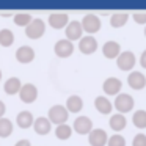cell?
<instances>
[{
	"label": "cell",
	"mask_w": 146,
	"mask_h": 146,
	"mask_svg": "<svg viewBox=\"0 0 146 146\" xmlns=\"http://www.w3.org/2000/svg\"><path fill=\"white\" fill-rule=\"evenodd\" d=\"M68 116H69V110L66 108V105L55 104V105H52V107L49 108V119H50L52 123H55L57 126L66 123Z\"/></svg>",
	"instance_id": "1"
},
{
	"label": "cell",
	"mask_w": 146,
	"mask_h": 146,
	"mask_svg": "<svg viewBox=\"0 0 146 146\" xmlns=\"http://www.w3.org/2000/svg\"><path fill=\"white\" fill-rule=\"evenodd\" d=\"M133 104H135L133 98L130 94H127V93H119V94L115 98V102H113V105L118 110V113H123V115L132 110Z\"/></svg>",
	"instance_id": "2"
},
{
	"label": "cell",
	"mask_w": 146,
	"mask_h": 146,
	"mask_svg": "<svg viewBox=\"0 0 146 146\" xmlns=\"http://www.w3.org/2000/svg\"><path fill=\"white\" fill-rule=\"evenodd\" d=\"M46 32V22L39 17H33V21L25 27V35L32 39H38Z\"/></svg>",
	"instance_id": "3"
},
{
	"label": "cell",
	"mask_w": 146,
	"mask_h": 146,
	"mask_svg": "<svg viewBox=\"0 0 146 146\" xmlns=\"http://www.w3.org/2000/svg\"><path fill=\"white\" fill-rule=\"evenodd\" d=\"M82 27H83V32L85 33L93 35V33L101 30V19L94 13H86L82 19Z\"/></svg>",
	"instance_id": "4"
},
{
	"label": "cell",
	"mask_w": 146,
	"mask_h": 146,
	"mask_svg": "<svg viewBox=\"0 0 146 146\" xmlns=\"http://www.w3.org/2000/svg\"><path fill=\"white\" fill-rule=\"evenodd\" d=\"M54 52H55V55L60 57V58H68L69 55H72V52H74L72 41H69L68 38L58 39L54 46Z\"/></svg>",
	"instance_id": "5"
},
{
	"label": "cell",
	"mask_w": 146,
	"mask_h": 146,
	"mask_svg": "<svg viewBox=\"0 0 146 146\" xmlns=\"http://www.w3.org/2000/svg\"><path fill=\"white\" fill-rule=\"evenodd\" d=\"M64 35L69 41H76V39H82L83 38V27L80 21H71L68 24V27L64 29Z\"/></svg>",
	"instance_id": "6"
},
{
	"label": "cell",
	"mask_w": 146,
	"mask_h": 146,
	"mask_svg": "<svg viewBox=\"0 0 146 146\" xmlns=\"http://www.w3.org/2000/svg\"><path fill=\"white\" fill-rule=\"evenodd\" d=\"M19 98L22 102H25V104H32V102L36 101V98H38V88H36V85H33V83H24L22 88H21L19 91Z\"/></svg>",
	"instance_id": "7"
},
{
	"label": "cell",
	"mask_w": 146,
	"mask_h": 146,
	"mask_svg": "<svg viewBox=\"0 0 146 146\" xmlns=\"http://www.w3.org/2000/svg\"><path fill=\"white\" fill-rule=\"evenodd\" d=\"M116 64L121 71H130L135 66V54L130 50H123L121 55L116 58Z\"/></svg>",
	"instance_id": "8"
},
{
	"label": "cell",
	"mask_w": 146,
	"mask_h": 146,
	"mask_svg": "<svg viewBox=\"0 0 146 146\" xmlns=\"http://www.w3.org/2000/svg\"><path fill=\"white\" fill-rule=\"evenodd\" d=\"M79 50L85 55L94 54L98 50V39L93 35H85L82 39L79 41Z\"/></svg>",
	"instance_id": "9"
},
{
	"label": "cell",
	"mask_w": 146,
	"mask_h": 146,
	"mask_svg": "<svg viewBox=\"0 0 146 146\" xmlns=\"http://www.w3.org/2000/svg\"><path fill=\"white\" fill-rule=\"evenodd\" d=\"M74 130L80 135H86V133L90 135V132L93 130V121L85 115H80L74 121Z\"/></svg>",
	"instance_id": "10"
},
{
	"label": "cell",
	"mask_w": 146,
	"mask_h": 146,
	"mask_svg": "<svg viewBox=\"0 0 146 146\" xmlns=\"http://www.w3.org/2000/svg\"><path fill=\"white\" fill-rule=\"evenodd\" d=\"M47 22L50 24V27L54 29H66L68 24L71 22L68 13H61V11H57V13H50L47 17Z\"/></svg>",
	"instance_id": "11"
},
{
	"label": "cell",
	"mask_w": 146,
	"mask_h": 146,
	"mask_svg": "<svg viewBox=\"0 0 146 146\" xmlns=\"http://www.w3.org/2000/svg\"><path fill=\"white\" fill-rule=\"evenodd\" d=\"M108 133L104 129H93L88 135V141L91 146H105V143H108Z\"/></svg>",
	"instance_id": "12"
},
{
	"label": "cell",
	"mask_w": 146,
	"mask_h": 146,
	"mask_svg": "<svg viewBox=\"0 0 146 146\" xmlns=\"http://www.w3.org/2000/svg\"><path fill=\"white\" fill-rule=\"evenodd\" d=\"M121 86H123V83H121V80L118 77H108L102 83V88H104L105 94L108 96H118L121 91Z\"/></svg>",
	"instance_id": "13"
},
{
	"label": "cell",
	"mask_w": 146,
	"mask_h": 146,
	"mask_svg": "<svg viewBox=\"0 0 146 146\" xmlns=\"http://www.w3.org/2000/svg\"><path fill=\"white\" fill-rule=\"evenodd\" d=\"M127 83L133 90H141L146 86V76L140 71H133L127 76Z\"/></svg>",
	"instance_id": "14"
},
{
	"label": "cell",
	"mask_w": 146,
	"mask_h": 146,
	"mask_svg": "<svg viewBox=\"0 0 146 146\" xmlns=\"http://www.w3.org/2000/svg\"><path fill=\"white\" fill-rule=\"evenodd\" d=\"M102 54H104V57H107V58H118L121 55V46H119V42L113 41V39L105 41L104 46H102Z\"/></svg>",
	"instance_id": "15"
},
{
	"label": "cell",
	"mask_w": 146,
	"mask_h": 146,
	"mask_svg": "<svg viewBox=\"0 0 146 146\" xmlns=\"http://www.w3.org/2000/svg\"><path fill=\"white\" fill-rule=\"evenodd\" d=\"M16 60L19 63H32L35 60V49L30 46H21L16 50Z\"/></svg>",
	"instance_id": "16"
},
{
	"label": "cell",
	"mask_w": 146,
	"mask_h": 146,
	"mask_svg": "<svg viewBox=\"0 0 146 146\" xmlns=\"http://www.w3.org/2000/svg\"><path fill=\"white\" fill-rule=\"evenodd\" d=\"M33 129H35V132L39 133V135H47L52 129V121L49 119V116H38L35 119Z\"/></svg>",
	"instance_id": "17"
},
{
	"label": "cell",
	"mask_w": 146,
	"mask_h": 146,
	"mask_svg": "<svg viewBox=\"0 0 146 146\" xmlns=\"http://www.w3.org/2000/svg\"><path fill=\"white\" fill-rule=\"evenodd\" d=\"M35 119L36 118H33L32 111H29V110H22L16 115V123H17V126L22 127V129H27V127L33 126V124H35Z\"/></svg>",
	"instance_id": "18"
},
{
	"label": "cell",
	"mask_w": 146,
	"mask_h": 146,
	"mask_svg": "<svg viewBox=\"0 0 146 146\" xmlns=\"http://www.w3.org/2000/svg\"><path fill=\"white\" fill-rule=\"evenodd\" d=\"M22 85L24 83H21L19 77H10L3 83V91L7 94H17L21 91V88H22Z\"/></svg>",
	"instance_id": "19"
},
{
	"label": "cell",
	"mask_w": 146,
	"mask_h": 146,
	"mask_svg": "<svg viewBox=\"0 0 146 146\" xmlns=\"http://www.w3.org/2000/svg\"><path fill=\"white\" fill-rule=\"evenodd\" d=\"M108 123H110V127L111 129L115 130V132H119V130H123L124 127H126V124H127V119H126V116H124L123 113H113L110 116V121H108Z\"/></svg>",
	"instance_id": "20"
},
{
	"label": "cell",
	"mask_w": 146,
	"mask_h": 146,
	"mask_svg": "<svg viewBox=\"0 0 146 146\" xmlns=\"http://www.w3.org/2000/svg\"><path fill=\"white\" fill-rule=\"evenodd\" d=\"M94 107H96V110H99L101 113L108 115L111 111V108H113V104H111V102L108 101V98H105V96H98V98L94 99Z\"/></svg>",
	"instance_id": "21"
},
{
	"label": "cell",
	"mask_w": 146,
	"mask_h": 146,
	"mask_svg": "<svg viewBox=\"0 0 146 146\" xmlns=\"http://www.w3.org/2000/svg\"><path fill=\"white\" fill-rule=\"evenodd\" d=\"M66 108L69 111H72V113L80 111L83 108V99L80 98V96H77V94L69 96V98H68V101H66Z\"/></svg>",
	"instance_id": "22"
},
{
	"label": "cell",
	"mask_w": 146,
	"mask_h": 146,
	"mask_svg": "<svg viewBox=\"0 0 146 146\" xmlns=\"http://www.w3.org/2000/svg\"><path fill=\"white\" fill-rule=\"evenodd\" d=\"M127 19H129V13L118 11V13H113L110 16V24H111V27L118 29V27H123L124 24L127 22Z\"/></svg>",
	"instance_id": "23"
},
{
	"label": "cell",
	"mask_w": 146,
	"mask_h": 146,
	"mask_svg": "<svg viewBox=\"0 0 146 146\" xmlns=\"http://www.w3.org/2000/svg\"><path fill=\"white\" fill-rule=\"evenodd\" d=\"M72 129L74 127H71L69 124H60V126L55 127V137L60 140H68L71 138V135H72Z\"/></svg>",
	"instance_id": "24"
},
{
	"label": "cell",
	"mask_w": 146,
	"mask_h": 146,
	"mask_svg": "<svg viewBox=\"0 0 146 146\" xmlns=\"http://www.w3.org/2000/svg\"><path fill=\"white\" fill-rule=\"evenodd\" d=\"M132 123L135 124V127H138V129H145L146 127V110H137L133 111L132 115Z\"/></svg>",
	"instance_id": "25"
},
{
	"label": "cell",
	"mask_w": 146,
	"mask_h": 146,
	"mask_svg": "<svg viewBox=\"0 0 146 146\" xmlns=\"http://www.w3.org/2000/svg\"><path fill=\"white\" fill-rule=\"evenodd\" d=\"M14 42V33L10 29H2L0 30V46L8 47Z\"/></svg>",
	"instance_id": "26"
},
{
	"label": "cell",
	"mask_w": 146,
	"mask_h": 146,
	"mask_svg": "<svg viewBox=\"0 0 146 146\" xmlns=\"http://www.w3.org/2000/svg\"><path fill=\"white\" fill-rule=\"evenodd\" d=\"M13 132V123L8 118H0V137L7 138Z\"/></svg>",
	"instance_id": "27"
},
{
	"label": "cell",
	"mask_w": 146,
	"mask_h": 146,
	"mask_svg": "<svg viewBox=\"0 0 146 146\" xmlns=\"http://www.w3.org/2000/svg\"><path fill=\"white\" fill-rule=\"evenodd\" d=\"M33 21L32 14L30 13H25V11H22V13H16L14 14V24L16 25H22V27H27L30 22Z\"/></svg>",
	"instance_id": "28"
},
{
	"label": "cell",
	"mask_w": 146,
	"mask_h": 146,
	"mask_svg": "<svg viewBox=\"0 0 146 146\" xmlns=\"http://www.w3.org/2000/svg\"><path fill=\"white\" fill-rule=\"evenodd\" d=\"M107 145L108 146H126V138L123 135H119V133H115V135H111L108 138Z\"/></svg>",
	"instance_id": "29"
},
{
	"label": "cell",
	"mask_w": 146,
	"mask_h": 146,
	"mask_svg": "<svg viewBox=\"0 0 146 146\" xmlns=\"http://www.w3.org/2000/svg\"><path fill=\"white\" fill-rule=\"evenodd\" d=\"M132 146H146V135L145 133H137L132 140Z\"/></svg>",
	"instance_id": "30"
},
{
	"label": "cell",
	"mask_w": 146,
	"mask_h": 146,
	"mask_svg": "<svg viewBox=\"0 0 146 146\" xmlns=\"http://www.w3.org/2000/svg\"><path fill=\"white\" fill-rule=\"evenodd\" d=\"M132 19L137 24H146V11H135V13H132Z\"/></svg>",
	"instance_id": "31"
},
{
	"label": "cell",
	"mask_w": 146,
	"mask_h": 146,
	"mask_svg": "<svg viewBox=\"0 0 146 146\" xmlns=\"http://www.w3.org/2000/svg\"><path fill=\"white\" fill-rule=\"evenodd\" d=\"M14 146H32V143H30V140L22 138V140H17V141L14 143Z\"/></svg>",
	"instance_id": "32"
},
{
	"label": "cell",
	"mask_w": 146,
	"mask_h": 146,
	"mask_svg": "<svg viewBox=\"0 0 146 146\" xmlns=\"http://www.w3.org/2000/svg\"><path fill=\"white\" fill-rule=\"evenodd\" d=\"M140 64L146 69V49L141 52V55H140Z\"/></svg>",
	"instance_id": "33"
},
{
	"label": "cell",
	"mask_w": 146,
	"mask_h": 146,
	"mask_svg": "<svg viewBox=\"0 0 146 146\" xmlns=\"http://www.w3.org/2000/svg\"><path fill=\"white\" fill-rule=\"evenodd\" d=\"M5 111H7V105H5L3 101H0V118H3Z\"/></svg>",
	"instance_id": "34"
},
{
	"label": "cell",
	"mask_w": 146,
	"mask_h": 146,
	"mask_svg": "<svg viewBox=\"0 0 146 146\" xmlns=\"http://www.w3.org/2000/svg\"><path fill=\"white\" fill-rule=\"evenodd\" d=\"M2 16H3V17H10V16H13V14H11V13H2Z\"/></svg>",
	"instance_id": "35"
},
{
	"label": "cell",
	"mask_w": 146,
	"mask_h": 146,
	"mask_svg": "<svg viewBox=\"0 0 146 146\" xmlns=\"http://www.w3.org/2000/svg\"><path fill=\"white\" fill-rule=\"evenodd\" d=\"M0 80H2V69H0Z\"/></svg>",
	"instance_id": "36"
},
{
	"label": "cell",
	"mask_w": 146,
	"mask_h": 146,
	"mask_svg": "<svg viewBox=\"0 0 146 146\" xmlns=\"http://www.w3.org/2000/svg\"><path fill=\"white\" fill-rule=\"evenodd\" d=\"M145 36H146V27H145Z\"/></svg>",
	"instance_id": "37"
}]
</instances>
